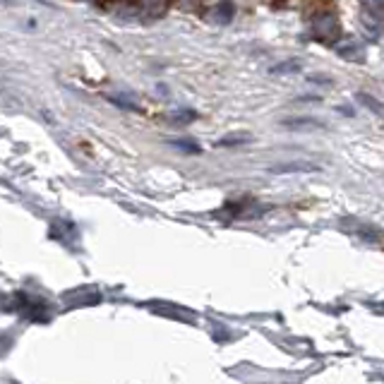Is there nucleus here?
I'll return each mask as SVG.
<instances>
[{
  "label": "nucleus",
  "mask_w": 384,
  "mask_h": 384,
  "mask_svg": "<svg viewBox=\"0 0 384 384\" xmlns=\"http://www.w3.org/2000/svg\"><path fill=\"white\" fill-rule=\"evenodd\" d=\"M231 17H233V5H231L229 0H226V3H221L219 8L214 10V20L221 22V25H224V22H229Z\"/></svg>",
  "instance_id": "nucleus-5"
},
{
  "label": "nucleus",
  "mask_w": 384,
  "mask_h": 384,
  "mask_svg": "<svg viewBox=\"0 0 384 384\" xmlns=\"http://www.w3.org/2000/svg\"><path fill=\"white\" fill-rule=\"evenodd\" d=\"M166 8H168L166 0H147V3H144V17H151V20L161 17L166 13Z\"/></svg>",
  "instance_id": "nucleus-4"
},
{
  "label": "nucleus",
  "mask_w": 384,
  "mask_h": 384,
  "mask_svg": "<svg viewBox=\"0 0 384 384\" xmlns=\"http://www.w3.org/2000/svg\"><path fill=\"white\" fill-rule=\"evenodd\" d=\"M317 164H281V166H271L269 173H279V176H290V173H317Z\"/></svg>",
  "instance_id": "nucleus-2"
},
{
  "label": "nucleus",
  "mask_w": 384,
  "mask_h": 384,
  "mask_svg": "<svg viewBox=\"0 0 384 384\" xmlns=\"http://www.w3.org/2000/svg\"><path fill=\"white\" fill-rule=\"evenodd\" d=\"M173 147L180 149V151H185V154H200V144H195V142H185V139H176V142H171Z\"/></svg>",
  "instance_id": "nucleus-7"
},
{
  "label": "nucleus",
  "mask_w": 384,
  "mask_h": 384,
  "mask_svg": "<svg viewBox=\"0 0 384 384\" xmlns=\"http://www.w3.org/2000/svg\"><path fill=\"white\" fill-rule=\"evenodd\" d=\"M358 101L363 103V106H368V108L372 110V113L384 115V106H382V103H377L370 94H358Z\"/></svg>",
  "instance_id": "nucleus-6"
},
{
  "label": "nucleus",
  "mask_w": 384,
  "mask_h": 384,
  "mask_svg": "<svg viewBox=\"0 0 384 384\" xmlns=\"http://www.w3.org/2000/svg\"><path fill=\"white\" fill-rule=\"evenodd\" d=\"M312 37L317 39V41H327V44H334V41H339V37H341V27H339V22H336V17H331V15H322V17H317L315 22H312Z\"/></svg>",
  "instance_id": "nucleus-1"
},
{
  "label": "nucleus",
  "mask_w": 384,
  "mask_h": 384,
  "mask_svg": "<svg viewBox=\"0 0 384 384\" xmlns=\"http://www.w3.org/2000/svg\"><path fill=\"white\" fill-rule=\"evenodd\" d=\"M281 125L288 127V130H319V127H324L322 120H315V118H290V120H283Z\"/></svg>",
  "instance_id": "nucleus-3"
},
{
  "label": "nucleus",
  "mask_w": 384,
  "mask_h": 384,
  "mask_svg": "<svg viewBox=\"0 0 384 384\" xmlns=\"http://www.w3.org/2000/svg\"><path fill=\"white\" fill-rule=\"evenodd\" d=\"M281 70H298V63H290V65H276L274 72H281Z\"/></svg>",
  "instance_id": "nucleus-8"
}]
</instances>
